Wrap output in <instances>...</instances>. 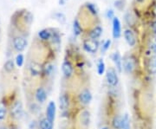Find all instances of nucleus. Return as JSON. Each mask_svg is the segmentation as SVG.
I'll return each instance as SVG.
<instances>
[{"label":"nucleus","mask_w":156,"mask_h":129,"mask_svg":"<svg viewBox=\"0 0 156 129\" xmlns=\"http://www.w3.org/2000/svg\"><path fill=\"white\" fill-rule=\"evenodd\" d=\"M83 48L87 52L95 53L99 48V44L96 40L87 39L83 42Z\"/></svg>","instance_id":"f257e3e1"},{"label":"nucleus","mask_w":156,"mask_h":129,"mask_svg":"<svg viewBox=\"0 0 156 129\" xmlns=\"http://www.w3.org/2000/svg\"><path fill=\"white\" fill-rule=\"evenodd\" d=\"M112 24H113V37L115 39H118L121 37L122 35V24L120 22V19L117 17H115L112 20Z\"/></svg>","instance_id":"f03ea898"},{"label":"nucleus","mask_w":156,"mask_h":129,"mask_svg":"<svg viewBox=\"0 0 156 129\" xmlns=\"http://www.w3.org/2000/svg\"><path fill=\"white\" fill-rule=\"evenodd\" d=\"M107 82L108 85H110L112 87H115L118 84V76H117L116 71L110 68L108 71H107Z\"/></svg>","instance_id":"7ed1b4c3"},{"label":"nucleus","mask_w":156,"mask_h":129,"mask_svg":"<svg viewBox=\"0 0 156 129\" xmlns=\"http://www.w3.org/2000/svg\"><path fill=\"white\" fill-rule=\"evenodd\" d=\"M134 66H135V62L134 59L131 56H127L124 58L122 62V68H124L126 73H132L134 70Z\"/></svg>","instance_id":"20e7f679"},{"label":"nucleus","mask_w":156,"mask_h":129,"mask_svg":"<svg viewBox=\"0 0 156 129\" xmlns=\"http://www.w3.org/2000/svg\"><path fill=\"white\" fill-rule=\"evenodd\" d=\"M11 114L14 118L19 119L23 115V105L21 101H16L11 107Z\"/></svg>","instance_id":"39448f33"},{"label":"nucleus","mask_w":156,"mask_h":129,"mask_svg":"<svg viewBox=\"0 0 156 129\" xmlns=\"http://www.w3.org/2000/svg\"><path fill=\"white\" fill-rule=\"evenodd\" d=\"M27 45V42L22 37H17L13 39V47L17 51H23Z\"/></svg>","instance_id":"423d86ee"},{"label":"nucleus","mask_w":156,"mask_h":129,"mask_svg":"<svg viewBox=\"0 0 156 129\" xmlns=\"http://www.w3.org/2000/svg\"><path fill=\"white\" fill-rule=\"evenodd\" d=\"M124 37H125L126 42L128 43V44L130 47H134V45L136 44V39H135L134 34L131 30L128 29L124 31Z\"/></svg>","instance_id":"0eeeda50"},{"label":"nucleus","mask_w":156,"mask_h":129,"mask_svg":"<svg viewBox=\"0 0 156 129\" xmlns=\"http://www.w3.org/2000/svg\"><path fill=\"white\" fill-rule=\"evenodd\" d=\"M92 100V95L90 93V91L88 89H85L82 91L79 95V101H81V103H83L84 105L89 104V102Z\"/></svg>","instance_id":"6e6552de"},{"label":"nucleus","mask_w":156,"mask_h":129,"mask_svg":"<svg viewBox=\"0 0 156 129\" xmlns=\"http://www.w3.org/2000/svg\"><path fill=\"white\" fill-rule=\"evenodd\" d=\"M46 114H47V119H49L50 121L53 122L55 120V115H56V104L54 101H50L49 103Z\"/></svg>","instance_id":"1a4fd4ad"},{"label":"nucleus","mask_w":156,"mask_h":129,"mask_svg":"<svg viewBox=\"0 0 156 129\" xmlns=\"http://www.w3.org/2000/svg\"><path fill=\"white\" fill-rule=\"evenodd\" d=\"M112 59H113V62L116 67L117 70L119 72H122V56L120 55V53L115 52L112 56Z\"/></svg>","instance_id":"9d476101"},{"label":"nucleus","mask_w":156,"mask_h":129,"mask_svg":"<svg viewBox=\"0 0 156 129\" xmlns=\"http://www.w3.org/2000/svg\"><path fill=\"white\" fill-rule=\"evenodd\" d=\"M62 73L64 74V75L66 77H69L71 76V75L73 73V66L72 64L69 62H64L62 65Z\"/></svg>","instance_id":"9b49d317"},{"label":"nucleus","mask_w":156,"mask_h":129,"mask_svg":"<svg viewBox=\"0 0 156 129\" xmlns=\"http://www.w3.org/2000/svg\"><path fill=\"white\" fill-rule=\"evenodd\" d=\"M80 120H81V123L85 127L89 126V122H90V113L87 110L83 111L80 115Z\"/></svg>","instance_id":"f8f14e48"},{"label":"nucleus","mask_w":156,"mask_h":129,"mask_svg":"<svg viewBox=\"0 0 156 129\" xmlns=\"http://www.w3.org/2000/svg\"><path fill=\"white\" fill-rule=\"evenodd\" d=\"M102 31H103V30H102V28H101V26H96V27H95V28L93 29V30L90 31V33H89V37H90V38H91V39H93V40L98 39L101 36Z\"/></svg>","instance_id":"ddd939ff"},{"label":"nucleus","mask_w":156,"mask_h":129,"mask_svg":"<svg viewBox=\"0 0 156 129\" xmlns=\"http://www.w3.org/2000/svg\"><path fill=\"white\" fill-rule=\"evenodd\" d=\"M46 98H47V95H46L45 90L43 88H39L37 90V92H36V99L39 102L44 103L46 101Z\"/></svg>","instance_id":"4468645a"},{"label":"nucleus","mask_w":156,"mask_h":129,"mask_svg":"<svg viewBox=\"0 0 156 129\" xmlns=\"http://www.w3.org/2000/svg\"><path fill=\"white\" fill-rule=\"evenodd\" d=\"M30 73L32 75H38L42 71V68L38 63L32 62L30 63Z\"/></svg>","instance_id":"2eb2a0df"},{"label":"nucleus","mask_w":156,"mask_h":129,"mask_svg":"<svg viewBox=\"0 0 156 129\" xmlns=\"http://www.w3.org/2000/svg\"><path fill=\"white\" fill-rule=\"evenodd\" d=\"M112 125H113L114 128H115V129L122 128V125H123L122 116H120V115H117V116H115V117L114 118V120H113Z\"/></svg>","instance_id":"dca6fc26"},{"label":"nucleus","mask_w":156,"mask_h":129,"mask_svg":"<svg viewBox=\"0 0 156 129\" xmlns=\"http://www.w3.org/2000/svg\"><path fill=\"white\" fill-rule=\"evenodd\" d=\"M59 104L62 110H65L69 107V98L66 95H62L59 98Z\"/></svg>","instance_id":"f3484780"},{"label":"nucleus","mask_w":156,"mask_h":129,"mask_svg":"<svg viewBox=\"0 0 156 129\" xmlns=\"http://www.w3.org/2000/svg\"><path fill=\"white\" fill-rule=\"evenodd\" d=\"M40 127L41 129H53V122L49 119H43L40 121Z\"/></svg>","instance_id":"a211bd4d"},{"label":"nucleus","mask_w":156,"mask_h":129,"mask_svg":"<svg viewBox=\"0 0 156 129\" xmlns=\"http://www.w3.org/2000/svg\"><path fill=\"white\" fill-rule=\"evenodd\" d=\"M82 27L81 24L78 21L77 19H75L73 22V31H74V35L75 36H79L80 34L82 33Z\"/></svg>","instance_id":"6ab92c4d"},{"label":"nucleus","mask_w":156,"mask_h":129,"mask_svg":"<svg viewBox=\"0 0 156 129\" xmlns=\"http://www.w3.org/2000/svg\"><path fill=\"white\" fill-rule=\"evenodd\" d=\"M148 71L151 74H156V56L152 57L148 62Z\"/></svg>","instance_id":"aec40b11"},{"label":"nucleus","mask_w":156,"mask_h":129,"mask_svg":"<svg viewBox=\"0 0 156 129\" xmlns=\"http://www.w3.org/2000/svg\"><path fill=\"white\" fill-rule=\"evenodd\" d=\"M38 37L40 39L44 40V41H47V40L50 39L51 37V34L48 30H42L38 32Z\"/></svg>","instance_id":"412c9836"},{"label":"nucleus","mask_w":156,"mask_h":129,"mask_svg":"<svg viewBox=\"0 0 156 129\" xmlns=\"http://www.w3.org/2000/svg\"><path fill=\"white\" fill-rule=\"evenodd\" d=\"M104 71H105V63L102 60H99L98 64H97V72L100 75H101L104 73Z\"/></svg>","instance_id":"4be33fe9"},{"label":"nucleus","mask_w":156,"mask_h":129,"mask_svg":"<svg viewBox=\"0 0 156 129\" xmlns=\"http://www.w3.org/2000/svg\"><path fill=\"white\" fill-rule=\"evenodd\" d=\"M86 6H87L88 10H89V11H90V13H91L92 15H97L98 11H97V8H96V6H95L94 4L89 3V4H87V5Z\"/></svg>","instance_id":"5701e85b"},{"label":"nucleus","mask_w":156,"mask_h":129,"mask_svg":"<svg viewBox=\"0 0 156 129\" xmlns=\"http://www.w3.org/2000/svg\"><path fill=\"white\" fill-rule=\"evenodd\" d=\"M5 69L7 72H11L14 69V62L12 60H9L5 64Z\"/></svg>","instance_id":"b1692460"},{"label":"nucleus","mask_w":156,"mask_h":129,"mask_svg":"<svg viewBox=\"0 0 156 129\" xmlns=\"http://www.w3.org/2000/svg\"><path fill=\"white\" fill-rule=\"evenodd\" d=\"M6 114V108L3 102H0V120H4Z\"/></svg>","instance_id":"393cba45"},{"label":"nucleus","mask_w":156,"mask_h":129,"mask_svg":"<svg viewBox=\"0 0 156 129\" xmlns=\"http://www.w3.org/2000/svg\"><path fill=\"white\" fill-rule=\"evenodd\" d=\"M122 129H130V125H129V118L128 114H125L123 117V125Z\"/></svg>","instance_id":"a878e982"},{"label":"nucleus","mask_w":156,"mask_h":129,"mask_svg":"<svg viewBox=\"0 0 156 129\" xmlns=\"http://www.w3.org/2000/svg\"><path fill=\"white\" fill-rule=\"evenodd\" d=\"M110 44H111V40L110 39L106 40V41L104 42V44H102V47H101V52H102V53L106 52V51L109 49Z\"/></svg>","instance_id":"bb28decb"},{"label":"nucleus","mask_w":156,"mask_h":129,"mask_svg":"<svg viewBox=\"0 0 156 129\" xmlns=\"http://www.w3.org/2000/svg\"><path fill=\"white\" fill-rule=\"evenodd\" d=\"M55 17H56L59 22L62 23H63L66 21V17H65V15H64L63 13H62V12L56 13V15H55Z\"/></svg>","instance_id":"cd10ccee"},{"label":"nucleus","mask_w":156,"mask_h":129,"mask_svg":"<svg viewBox=\"0 0 156 129\" xmlns=\"http://www.w3.org/2000/svg\"><path fill=\"white\" fill-rule=\"evenodd\" d=\"M16 63L18 67H22L23 64V56L22 54H18L16 57Z\"/></svg>","instance_id":"c85d7f7f"},{"label":"nucleus","mask_w":156,"mask_h":129,"mask_svg":"<svg viewBox=\"0 0 156 129\" xmlns=\"http://www.w3.org/2000/svg\"><path fill=\"white\" fill-rule=\"evenodd\" d=\"M45 74L47 75H51V73L53 72V66L51 65V64H47L46 65V67H45Z\"/></svg>","instance_id":"c756f323"},{"label":"nucleus","mask_w":156,"mask_h":129,"mask_svg":"<svg viewBox=\"0 0 156 129\" xmlns=\"http://www.w3.org/2000/svg\"><path fill=\"white\" fill-rule=\"evenodd\" d=\"M106 17L108 19H112V20L114 19V17H115V12H114V11L112 9H109V10L107 11Z\"/></svg>","instance_id":"7c9ffc66"},{"label":"nucleus","mask_w":156,"mask_h":129,"mask_svg":"<svg viewBox=\"0 0 156 129\" xmlns=\"http://www.w3.org/2000/svg\"><path fill=\"white\" fill-rule=\"evenodd\" d=\"M132 18H133V17H132L130 14H127V15L125 16V19H126V21H127V23H128V24H130V25H131V22H130V20H132Z\"/></svg>","instance_id":"2f4dec72"},{"label":"nucleus","mask_w":156,"mask_h":129,"mask_svg":"<svg viewBox=\"0 0 156 129\" xmlns=\"http://www.w3.org/2000/svg\"><path fill=\"white\" fill-rule=\"evenodd\" d=\"M152 30H153L154 33L156 35V21L152 23Z\"/></svg>","instance_id":"473e14b6"},{"label":"nucleus","mask_w":156,"mask_h":129,"mask_svg":"<svg viewBox=\"0 0 156 129\" xmlns=\"http://www.w3.org/2000/svg\"><path fill=\"white\" fill-rule=\"evenodd\" d=\"M65 2H66V0H59V5H64Z\"/></svg>","instance_id":"72a5a7b5"},{"label":"nucleus","mask_w":156,"mask_h":129,"mask_svg":"<svg viewBox=\"0 0 156 129\" xmlns=\"http://www.w3.org/2000/svg\"><path fill=\"white\" fill-rule=\"evenodd\" d=\"M152 50H153V51H154V53L156 54V44L153 45V47H152Z\"/></svg>","instance_id":"f704fd0d"},{"label":"nucleus","mask_w":156,"mask_h":129,"mask_svg":"<svg viewBox=\"0 0 156 129\" xmlns=\"http://www.w3.org/2000/svg\"><path fill=\"white\" fill-rule=\"evenodd\" d=\"M153 12H154V15L156 17V5L154 6V11H153Z\"/></svg>","instance_id":"c9c22d12"},{"label":"nucleus","mask_w":156,"mask_h":129,"mask_svg":"<svg viewBox=\"0 0 156 129\" xmlns=\"http://www.w3.org/2000/svg\"><path fill=\"white\" fill-rule=\"evenodd\" d=\"M136 1H137L138 3H142V2H143L144 0H136Z\"/></svg>","instance_id":"e433bc0d"},{"label":"nucleus","mask_w":156,"mask_h":129,"mask_svg":"<svg viewBox=\"0 0 156 129\" xmlns=\"http://www.w3.org/2000/svg\"><path fill=\"white\" fill-rule=\"evenodd\" d=\"M0 129H7V128H6V127H0Z\"/></svg>","instance_id":"4c0bfd02"},{"label":"nucleus","mask_w":156,"mask_h":129,"mask_svg":"<svg viewBox=\"0 0 156 129\" xmlns=\"http://www.w3.org/2000/svg\"><path fill=\"white\" fill-rule=\"evenodd\" d=\"M101 129H108V127H102Z\"/></svg>","instance_id":"58836bf2"},{"label":"nucleus","mask_w":156,"mask_h":129,"mask_svg":"<svg viewBox=\"0 0 156 129\" xmlns=\"http://www.w3.org/2000/svg\"><path fill=\"white\" fill-rule=\"evenodd\" d=\"M15 129H16V128H15Z\"/></svg>","instance_id":"ea45409f"}]
</instances>
